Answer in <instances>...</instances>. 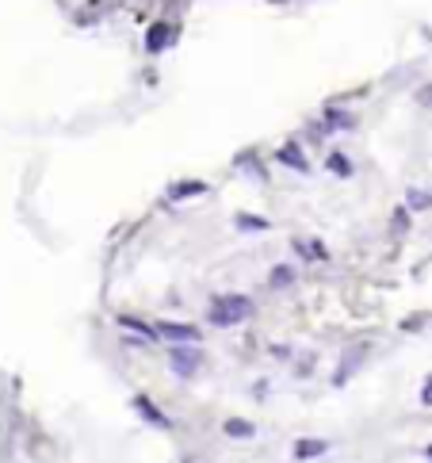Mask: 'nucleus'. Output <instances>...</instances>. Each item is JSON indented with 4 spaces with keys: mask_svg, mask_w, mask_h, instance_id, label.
I'll return each instance as SVG.
<instances>
[{
    "mask_svg": "<svg viewBox=\"0 0 432 463\" xmlns=\"http://www.w3.org/2000/svg\"><path fill=\"white\" fill-rule=\"evenodd\" d=\"M252 314V303L245 295H222V299H215L210 303V311H207V322L215 329H230V326H238V322H245Z\"/></svg>",
    "mask_w": 432,
    "mask_h": 463,
    "instance_id": "f257e3e1",
    "label": "nucleus"
},
{
    "mask_svg": "<svg viewBox=\"0 0 432 463\" xmlns=\"http://www.w3.org/2000/svg\"><path fill=\"white\" fill-rule=\"evenodd\" d=\"M199 360H203V356L195 352V348H187V352H184V348H176V352H173V371H176V376H184V379H192L195 371H199Z\"/></svg>",
    "mask_w": 432,
    "mask_h": 463,
    "instance_id": "f03ea898",
    "label": "nucleus"
},
{
    "mask_svg": "<svg viewBox=\"0 0 432 463\" xmlns=\"http://www.w3.org/2000/svg\"><path fill=\"white\" fill-rule=\"evenodd\" d=\"M157 337H168V341H176V345H180V341L195 345V341H199V329H195V326H176V322H161Z\"/></svg>",
    "mask_w": 432,
    "mask_h": 463,
    "instance_id": "7ed1b4c3",
    "label": "nucleus"
},
{
    "mask_svg": "<svg viewBox=\"0 0 432 463\" xmlns=\"http://www.w3.org/2000/svg\"><path fill=\"white\" fill-rule=\"evenodd\" d=\"M134 410L142 413V418L150 421V425H157V429H173V421H168L165 413H161V410H157V406H153L145 394H138V398H134Z\"/></svg>",
    "mask_w": 432,
    "mask_h": 463,
    "instance_id": "20e7f679",
    "label": "nucleus"
},
{
    "mask_svg": "<svg viewBox=\"0 0 432 463\" xmlns=\"http://www.w3.org/2000/svg\"><path fill=\"white\" fill-rule=\"evenodd\" d=\"M168 43H173V23H153V31L145 35V50H150V54H161Z\"/></svg>",
    "mask_w": 432,
    "mask_h": 463,
    "instance_id": "39448f33",
    "label": "nucleus"
},
{
    "mask_svg": "<svg viewBox=\"0 0 432 463\" xmlns=\"http://www.w3.org/2000/svg\"><path fill=\"white\" fill-rule=\"evenodd\" d=\"M325 452H329L325 441H298L295 444V460H317V456H325Z\"/></svg>",
    "mask_w": 432,
    "mask_h": 463,
    "instance_id": "423d86ee",
    "label": "nucleus"
},
{
    "mask_svg": "<svg viewBox=\"0 0 432 463\" xmlns=\"http://www.w3.org/2000/svg\"><path fill=\"white\" fill-rule=\"evenodd\" d=\"M203 192H207V184L192 180V184H173V188H168V196H173V199H187V196H203Z\"/></svg>",
    "mask_w": 432,
    "mask_h": 463,
    "instance_id": "0eeeda50",
    "label": "nucleus"
},
{
    "mask_svg": "<svg viewBox=\"0 0 432 463\" xmlns=\"http://www.w3.org/2000/svg\"><path fill=\"white\" fill-rule=\"evenodd\" d=\"M280 161H283V165H291V169H298V173H306V157L298 150H291V145H287V150H280Z\"/></svg>",
    "mask_w": 432,
    "mask_h": 463,
    "instance_id": "6e6552de",
    "label": "nucleus"
},
{
    "mask_svg": "<svg viewBox=\"0 0 432 463\" xmlns=\"http://www.w3.org/2000/svg\"><path fill=\"white\" fill-rule=\"evenodd\" d=\"M410 207L413 211H429L432 207V196H429V192H421V188H413L410 192Z\"/></svg>",
    "mask_w": 432,
    "mask_h": 463,
    "instance_id": "1a4fd4ad",
    "label": "nucleus"
},
{
    "mask_svg": "<svg viewBox=\"0 0 432 463\" xmlns=\"http://www.w3.org/2000/svg\"><path fill=\"white\" fill-rule=\"evenodd\" d=\"M291 280H295V272H291V268H275V272L268 276V283H272V287H287Z\"/></svg>",
    "mask_w": 432,
    "mask_h": 463,
    "instance_id": "9d476101",
    "label": "nucleus"
},
{
    "mask_svg": "<svg viewBox=\"0 0 432 463\" xmlns=\"http://www.w3.org/2000/svg\"><path fill=\"white\" fill-rule=\"evenodd\" d=\"M119 326L123 329H134V333H142V337H157V326H142V322H134V318H119Z\"/></svg>",
    "mask_w": 432,
    "mask_h": 463,
    "instance_id": "9b49d317",
    "label": "nucleus"
},
{
    "mask_svg": "<svg viewBox=\"0 0 432 463\" xmlns=\"http://www.w3.org/2000/svg\"><path fill=\"white\" fill-rule=\"evenodd\" d=\"M329 169H333V173H340V176H348V173H352V165H348V157H345V153H329Z\"/></svg>",
    "mask_w": 432,
    "mask_h": 463,
    "instance_id": "f8f14e48",
    "label": "nucleus"
},
{
    "mask_svg": "<svg viewBox=\"0 0 432 463\" xmlns=\"http://www.w3.org/2000/svg\"><path fill=\"white\" fill-rule=\"evenodd\" d=\"M238 226L241 230H268L264 218H252V215H238Z\"/></svg>",
    "mask_w": 432,
    "mask_h": 463,
    "instance_id": "ddd939ff",
    "label": "nucleus"
},
{
    "mask_svg": "<svg viewBox=\"0 0 432 463\" xmlns=\"http://www.w3.org/2000/svg\"><path fill=\"white\" fill-rule=\"evenodd\" d=\"M226 433L230 436H252V425L249 421H226Z\"/></svg>",
    "mask_w": 432,
    "mask_h": 463,
    "instance_id": "4468645a",
    "label": "nucleus"
},
{
    "mask_svg": "<svg viewBox=\"0 0 432 463\" xmlns=\"http://www.w3.org/2000/svg\"><path fill=\"white\" fill-rule=\"evenodd\" d=\"M329 127H352V119L345 115V111H329V119H325Z\"/></svg>",
    "mask_w": 432,
    "mask_h": 463,
    "instance_id": "2eb2a0df",
    "label": "nucleus"
},
{
    "mask_svg": "<svg viewBox=\"0 0 432 463\" xmlns=\"http://www.w3.org/2000/svg\"><path fill=\"white\" fill-rule=\"evenodd\" d=\"M417 104H421V108H432V85H429V88H421V92H417Z\"/></svg>",
    "mask_w": 432,
    "mask_h": 463,
    "instance_id": "dca6fc26",
    "label": "nucleus"
},
{
    "mask_svg": "<svg viewBox=\"0 0 432 463\" xmlns=\"http://www.w3.org/2000/svg\"><path fill=\"white\" fill-rule=\"evenodd\" d=\"M421 402H425V406H432V376L425 379V391H421Z\"/></svg>",
    "mask_w": 432,
    "mask_h": 463,
    "instance_id": "f3484780",
    "label": "nucleus"
},
{
    "mask_svg": "<svg viewBox=\"0 0 432 463\" xmlns=\"http://www.w3.org/2000/svg\"><path fill=\"white\" fill-rule=\"evenodd\" d=\"M421 456H425V460H432V448H425V452H421Z\"/></svg>",
    "mask_w": 432,
    "mask_h": 463,
    "instance_id": "a211bd4d",
    "label": "nucleus"
}]
</instances>
